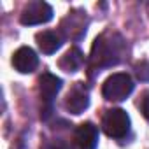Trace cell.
Returning <instances> with one entry per match:
<instances>
[{"instance_id":"obj_9","label":"cell","mask_w":149,"mask_h":149,"mask_svg":"<svg viewBox=\"0 0 149 149\" xmlns=\"http://www.w3.org/2000/svg\"><path fill=\"white\" fill-rule=\"evenodd\" d=\"M35 40H37V46L39 49L44 53V54H53L56 53L61 44H63V39L60 33L56 32H51V30H44V32H39L35 35Z\"/></svg>"},{"instance_id":"obj_8","label":"cell","mask_w":149,"mask_h":149,"mask_svg":"<svg viewBox=\"0 0 149 149\" xmlns=\"http://www.w3.org/2000/svg\"><path fill=\"white\" fill-rule=\"evenodd\" d=\"M13 65L21 74H32L39 65V56L35 54V51L32 47L25 46V47H19L13 54Z\"/></svg>"},{"instance_id":"obj_2","label":"cell","mask_w":149,"mask_h":149,"mask_svg":"<svg viewBox=\"0 0 149 149\" xmlns=\"http://www.w3.org/2000/svg\"><path fill=\"white\" fill-rule=\"evenodd\" d=\"M133 91V81L128 74L118 72L109 76L102 86V95L111 102H123Z\"/></svg>"},{"instance_id":"obj_11","label":"cell","mask_w":149,"mask_h":149,"mask_svg":"<svg viewBox=\"0 0 149 149\" xmlns=\"http://www.w3.org/2000/svg\"><path fill=\"white\" fill-rule=\"evenodd\" d=\"M135 74H137V77L140 81H149V63L147 61H142L135 67Z\"/></svg>"},{"instance_id":"obj_4","label":"cell","mask_w":149,"mask_h":149,"mask_svg":"<svg viewBox=\"0 0 149 149\" xmlns=\"http://www.w3.org/2000/svg\"><path fill=\"white\" fill-rule=\"evenodd\" d=\"M102 128L112 139H125L130 132V116L123 109H109L104 114Z\"/></svg>"},{"instance_id":"obj_13","label":"cell","mask_w":149,"mask_h":149,"mask_svg":"<svg viewBox=\"0 0 149 149\" xmlns=\"http://www.w3.org/2000/svg\"><path fill=\"white\" fill-rule=\"evenodd\" d=\"M142 114L146 116V119H149V93L142 100Z\"/></svg>"},{"instance_id":"obj_12","label":"cell","mask_w":149,"mask_h":149,"mask_svg":"<svg viewBox=\"0 0 149 149\" xmlns=\"http://www.w3.org/2000/svg\"><path fill=\"white\" fill-rule=\"evenodd\" d=\"M42 149H67L61 140H49L42 146Z\"/></svg>"},{"instance_id":"obj_5","label":"cell","mask_w":149,"mask_h":149,"mask_svg":"<svg viewBox=\"0 0 149 149\" xmlns=\"http://www.w3.org/2000/svg\"><path fill=\"white\" fill-rule=\"evenodd\" d=\"M53 19V7L42 0H35L25 6L21 11V23L23 25H42Z\"/></svg>"},{"instance_id":"obj_10","label":"cell","mask_w":149,"mask_h":149,"mask_svg":"<svg viewBox=\"0 0 149 149\" xmlns=\"http://www.w3.org/2000/svg\"><path fill=\"white\" fill-rule=\"evenodd\" d=\"M83 61H84V56H83L81 49H79V47H70V49H68V51L60 58L58 65H60V68H61V70H65V72L72 74V72L79 70V67L83 65Z\"/></svg>"},{"instance_id":"obj_6","label":"cell","mask_w":149,"mask_h":149,"mask_svg":"<svg viewBox=\"0 0 149 149\" xmlns=\"http://www.w3.org/2000/svg\"><path fill=\"white\" fill-rule=\"evenodd\" d=\"M98 146V128L86 121L81 123L72 135V149H97Z\"/></svg>"},{"instance_id":"obj_7","label":"cell","mask_w":149,"mask_h":149,"mask_svg":"<svg viewBox=\"0 0 149 149\" xmlns=\"http://www.w3.org/2000/svg\"><path fill=\"white\" fill-rule=\"evenodd\" d=\"M88 105H90V95L84 90V86L81 83H77L68 91V95L65 98V109L70 114H81L88 109Z\"/></svg>"},{"instance_id":"obj_3","label":"cell","mask_w":149,"mask_h":149,"mask_svg":"<svg viewBox=\"0 0 149 149\" xmlns=\"http://www.w3.org/2000/svg\"><path fill=\"white\" fill-rule=\"evenodd\" d=\"M61 90V79L53 76V74L46 72L39 79V93H40V100H42V112L40 118L44 121H47L53 114V100L58 95V91Z\"/></svg>"},{"instance_id":"obj_1","label":"cell","mask_w":149,"mask_h":149,"mask_svg":"<svg viewBox=\"0 0 149 149\" xmlns=\"http://www.w3.org/2000/svg\"><path fill=\"white\" fill-rule=\"evenodd\" d=\"M123 40L118 35H100L95 39L90 56V67L93 70L112 67L121 60Z\"/></svg>"}]
</instances>
